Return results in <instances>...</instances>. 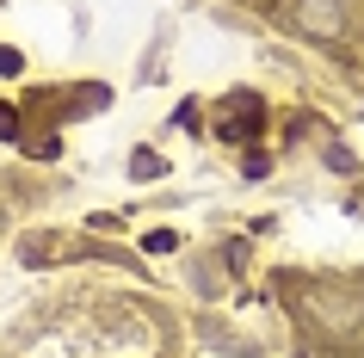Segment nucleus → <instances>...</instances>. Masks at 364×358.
I'll list each match as a JSON object with an SVG mask.
<instances>
[{
    "instance_id": "1",
    "label": "nucleus",
    "mask_w": 364,
    "mask_h": 358,
    "mask_svg": "<svg viewBox=\"0 0 364 358\" xmlns=\"http://www.w3.org/2000/svg\"><path fill=\"white\" fill-rule=\"evenodd\" d=\"M346 19V6L340 0H296V25H303L309 38H333Z\"/></svg>"
}]
</instances>
